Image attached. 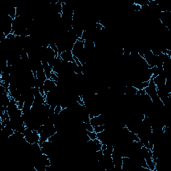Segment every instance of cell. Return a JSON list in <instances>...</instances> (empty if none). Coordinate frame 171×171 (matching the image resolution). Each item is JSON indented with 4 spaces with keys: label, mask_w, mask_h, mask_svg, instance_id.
<instances>
[{
    "label": "cell",
    "mask_w": 171,
    "mask_h": 171,
    "mask_svg": "<svg viewBox=\"0 0 171 171\" xmlns=\"http://www.w3.org/2000/svg\"><path fill=\"white\" fill-rule=\"evenodd\" d=\"M13 21H14V19H12L10 16L8 15L5 16V20L3 23V33L6 36L12 33Z\"/></svg>",
    "instance_id": "6da1fadb"
},
{
    "label": "cell",
    "mask_w": 171,
    "mask_h": 171,
    "mask_svg": "<svg viewBox=\"0 0 171 171\" xmlns=\"http://www.w3.org/2000/svg\"><path fill=\"white\" fill-rule=\"evenodd\" d=\"M57 88V86L54 80L51 79H47L44 84V90L45 95L46 96L48 92L54 91Z\"/></svg>",
    "instance_id": "7a4b0ae2"
},
{
    "label": "cell",
    "mask_w": 171,
    "mask_h": 171,
    "mask_svg": "<svg viewBox=\"0 0 171 171\" xmlns=\"http://www.w3.org/2000/svg\"><path fill=\"white\" fill-rule=\"evenodd\" d=\"M60 56L61 57L62 61L66 62H74L76 63L75 60H74L73 58V54L72 52V50H66L62 53Z\"/></svg>",
    "instance_id": "3957f363"
},
{
    "label": "cell",
    "mask_w": 171,
    "mask_h": 171,
    "mask_svg": "<svg viewBox=\"0 0 171 171\" xmlns=\"http://www.w3.org/2000/svg\"><path fill=\"white\" fill-rule=\"evenodd\" d=\"M106 129V124L104 125H100V126H96L94 127V131L96 132V134L100 133L105 130Z\"/></svg>",
    "instance_id": "277c9868"
},
{
    "label": "cell",
    "mask_w": 171,
    "mask_h": 171,
    "mask_svg": "<svg viewBox=\"0 0 171 171\" xmlns=\"http://www.w3.org/2000/svg\"><path fill=\"white\" fill-rule=\"evenodd\" d=\"M8 16H10L12 19H14L16 18V7H14L10 9V10L8 12Z\"/></svg>",
    "instance_id": "5b68a950"
},
{
    "label": "cell",
    "mask_w": 171,
    "mask_h": 171,
    "mask_svg": "<svg viewBox=\"0 0 171 171\" xmlns=\"http://www.w3.org/2000/svg\"><path fill=\"white\" fill-rule=\"evenodd\" d=\"M86 133L88 134V136H89L90 138V140H94V139H96V138H97V134L95 132H89V131H87L86 130Z\"/></svg>",
    "instance_id": "8992f818"
},
{
    "label": "cell",
    "mask_w": 171,
    "mask_h": 171,
    "mask_svg": "<svg viewBox=\"0 0 171 171\" xmlns=\"http://www.w3.org/2000/svg\"><path fill=\"white\" fill-rule=\"evenodd\" d=\"M62 110V108L60 104H58V105L56 106L55 108V110H54V114L55 115H59L60 114V112Z\"/></svg>",
    "instance_id": "52a82bcc"
},
{
    "label": "cell",
    "mask_w": 171,
    "mask_h": 171,
    "mask_svg": "<svg viewBox=\"0 0 171 171\" xmlns=\"http://www.w3.org/2000/svg\"><path fill=\"white\" fill-rule=\"evenodd\" d=\"M106 148H107V144H102V148H101V150H102V151H103V150L106 149Z\"/></svg>",
    "instance_id": "ba28073f"
}]
</instances>
